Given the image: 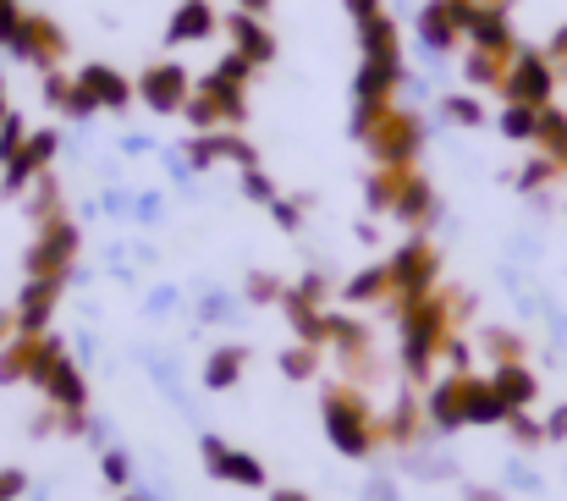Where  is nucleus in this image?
Wrapping results in <instances>:
<instances>
[{"label": "nucleus", "mask_w": 567, "mask_h": 501, "mask_svg": "<svg viewBox=\"0 0 567 501\" xmlns=\"http://www.w3.org/2000/svg\"><path fill=\"white\" fill-rule=\"evenodd\" d=\"M441 116H446L452 127H485V105H480L474 94H446V100H441Z\"/></svg>", "instance_id": "e433bc0d"}, {"label": "nucleus", "mask_w": 567, "mask_h": 501, "mask_svg": "<svg viewBox=\"0 0 567 501\" xmlns=\"http://www.w3.org/2000/svg\"><path fill=\"white\" fill-rule=\"evenodd\" d=\"M557 61L546 55V50H524L518 44V55L507 61V78H502V100L507 105H551V94H557Z\"/></svg>", "instance_id": "0eeeda50"}, {"label": "nucleus", "mask_w": 567, "mask_h": 501, "mask_svg": "<svg viewBox=\"0 0 567 501\" xmlns=\"http://www.w3.org/2000/svg\"><path fill=\"white\" fill-rule=\"evenodd\" d=\"M546 55L557 61V72H563V67H567V22H563V28H557V33H551V44H546Z\"/></svg>", "instance_id": "603ef678"}, {"label": "nucleus", "mask_w": 567, "mask_h": 501, "mask_svg": "<svg viewBox=\"0 0 567 501\" xmlns=\"http://www.w3.org/2000/svg\"><path fill=\"white\" fill-rule=\"evenodd\" d=\"M78 89L100 105V111H127L133 100H138V83L127 78V72H116V67H105V61H89V67H78Z\"/></svg>", "instance_id": "dca6fc26"}, {"label": "nucleus", "mask_w": 567, "mask_h": 501, "mask_svg": "<svg viewBox=\"0 0 567 501\" xmlns=\"http://www.w3.org/2000/svg\"><path fill=\"white\" fill-rule=\"evenodd\" d=\"M507 430H513V441H518V447H546V419H535L529 408H524V413H513V419H507Z\"/></svg>", "instance_id": "a19ab883"}, {"label": "nucleus", "mask_w": 567, "mask_h": 501, "mask_svg": "<svg viewBox=\"0 0 567 501\" xmlns=\"http://www.w3.org/2000/svg\"><path fill=\"white\" fill-rule=\"evenodd\" d=\"M391 55H402V28H396V17H370V22H359V61H391Z\"/></svg>", "instance_id": "b1692460"}, {"label": "nucleus", "mask_w": 567, "mask_h": 501, "mask_svg": "<svg viewBox=\"0 0 567 501\" xmlns=\"http://www.w3.org/2000/svg\"><path fill=\"white\" fill-rule=\"evenodd\" d=\"M342 6H348V17H353V28H359V22H370V17H380V11H385L380 0H342Z\"/></svg>", "instance_id": "3c124183"}, {"label": "nucleus", "mask_w": 567, "mask_h": 501, "mask_svg": "<svg viewBox=\"0 0 567 501\" xmlns=\"http://www.w3.org/2000/svg\"><path fill=\"white\" fill-rule=\"evenodd\" d=\"M320 419H326V436H331V447L342 458H370L380 447V413H375V402L364 397V386H353V380L326 386Z\"/></svg>", "instance_id": "f03ea898"}, {"label": "nucleus", "mask_w": 567, "mask_h": 501, "mask_svg": "<svg viewBox=\"0 0 567 501\" xmlns=\"http://www.w3.org/2000/svg\"><path fill=\"white\" fill-rule=\"evenodd\" d=\"M220 28H226V39H231V50L237 55H248L254 67H270L276 61V33H270V17H254V11H226L220 17Z\"/></svg>", "instance_id": "2eb2a0df"}, {"label": "nucleus", "mask_w": 567, "mask_h": 501, "mask_svg": "<svg viewBox=\"0 0 567 501\" xmlns=\"http://www.w3.org/2000/svg\"><path fill=\"white\" fill-rule=\"evenodd\" d=\"M468 501H502V491H485V485H468Z\"/></svg>", "instance_id": "13d9d810"}, {"label": "nucleus", "mask_w": 567, "mask_h": 501, "mask_svg": "<svg viewBox=\"0 0 567 501\" xmlns=\"http://www.w3.org/2000/svg\"><path fill=\"white\" fill-rule=\"evenodd\" d=\"M435 215H441V198H435L430 176H424L419 166H408L402 193H396V204H391V221H396V226H408V232H430V226H435Z\"/></svg>", "instance_id": "4468645a"}, {"label": "nucleus", "mask_w": 567, "mask_h": 501, "mask_svg": "<svg viewBox=\"0 0 567 501\" xmlns=\"http://www.w3.org/2000/svg\"><path fill=\"white\" fill-rule=\"evenodd\" d=\"M359 144L370 150V161H375V166H413V161H419V150H424V122H419L408 105H391V111L380 116Z\"/></svg>", "instance_id": "423d86ee"}, {"label": "nucleus", "mask_w": 567, "mask_h": 501, "mask_svg": "<svg viewBox=\"0 0 567 501\" xmlns=\"http://www.w3.org/2000/svg\"><path fill=\"white\" fill-rule=\"evenodd\" d=\"M22 198H28V221H33V226H50L55 215H66V204H61V182H55L50 171H44Z\"/></svg>", "instance_id": "c756f323"}, {"label": "nucleus", "mask_w": 567, "mask_h": 501, "mask_svg": "<svg viewBox=\"0 0 567 501\" xmlns=\"http://www.w3.org/2000/svg\"><path fill=\"white\" fill-rule=\"evenodd\" d=\"M28 386H39L44 402L61 408V413H89V380H83V369L72 364V352H66L61 336H39V358H33Z\"/></svg>", "instance_id": "7ed1b4c3"}, {"label": "nucleus", "mask_w": 567, "mask_h": 501, "mask_svg": "<svg viewBox=\"0 0 567 501\" xmlns=\"http://www.w3.org/2000/svg\"><path fill=\"white\" fill-rule=\"evenodd\" d=\"M11 116V94H6V78H0V122Z\"/></svg>", "instance_id": "bf43d9fd"}, {"label": "nucleus", "mask_w": 567, "mask_h": 501, "mask_svg": "<svg viewBox=\"0 0 567 501\" xmlns=\"http://www.w3.org/2000/svg\"><path fill=\"white\" fill-rule=\"evenodd\" d=\"M385 276H391V304H413V298H430L441 293V248L413 232L396 243V254L385 259Z\"/></svg>", "instance_id": "20e7f679"}, {"label": "nucleus", "mask_w": 567, "mask_h": 501, "mask_svg": "<svg viewBox=\"0 0 567 501\" xmlns=\"http://www.w3.org/2000/svg\"><path fill=\"white\" fill-rule=\"evenodd\" d=\"M342 304H353V309L391 304V276H385V259H380V265H364L359 276H348V282H342Z\"/></svg>", "instance_id": "bb28decb"}, {"label": "nucleus", "mask_w": 567, "mask_h": 501, "mask_svg": "<svg viewBox=\"0 0 567 501\" xmlns=\"http://www.w3.org/2000/svg\"><path fill=\"white\" fill-rule=\"evenodd\" d=\"M281 315H287V326H292V341L331 347V309H320V304H309L303 293H292V287H287V298H281Z\"/></svg>", "instance_id": "412c9836"}, {"label": "nucleus", "mask_w": 567, "mask_h": 501, "mask_svg": "<svg viewBox=\"0 0 567 501\" xmlns=\"http://www.w3.org/2000/svg\"><path fill=\"white\" fill-rule=\"evenodd\" d=\"M292 293H303V298H309V304H320V309L331 304V282H326L320 270H303V276L292 282Z\"/></svg>", "instance_id": "a18cd8bd"}, {"label": "nucleus", "mask_w": 567, "mask_h": 501, "mask_svg": "<svg viewBox=\"0 0 567 501\" xmlns=\"http://www.w3.org/2000/svg\"><path fill=\"white\" fill-rule=\"evenodd\" d=\"M463 78H468V89H502V78H507V55L468 50V55H463Z\"/></svg>", "instance_id": "7c9ffc66"}, {"label": "nucleus", "mask_w": 567, "mask_h": 501, "mask_svg": "<svg viewBox=\"0 0 567 501\" xmlns=\"http://www.w3.org/2000/svg\"><path fill=\"white\" fill-rule=\"evenodd\" d=\"M396 336H402V375L413 386H430L435 380V364H441V347L457 336V320L474 309V298L463 293H430V298H413V304H385Z\"/></svg>", "instance_id": "f257e3e1"}, {"label": "nucleus", "mask_w": 567, "mask_h": 501, "mask_svg": "<svg viewBox=\"0 0 567 501\" xmlns=\"http://www.w3.org/2000/svg\"><path fill=\"white\" fill-rule=\"evenodd\" d=\"M55 155H61V133H55V127L28 133V144H22V150H17V155L0 166V193H6V198H22V193H28V187H33L44 171L55 166Z\"/></svg>", "instance_id": "6e6552de"}, {"label": "nucleus", "mask_w": 567, "mask_h": 501, "mask_svg": "<svg viewBox=\"0 0 567 501\" xmlns=\"http://www.w3.org/2000/svg\"><path fill=\"white\" fill-rule=\"evenodd\" d=\"M220 161H231V166H259V150L237 133V127H220V133H193L188 144H183V166L188 171H209L220 166Z\"/></svg>", "instance_id": "f8f14e48"}, {"label": "nucleus", "mask_w": 567, "mask_h": 501, "mask_svg": "<svg viewBox=\"0 0 567 501\" xmlns=\"http://www.w3.org/2000/svg\"><path fill=\"white\" fill-rule=\"evenodd\" d=\"M66 282H22L17 293V331L22 336H50V320H55V304H61Z\"/></svg>", "instance_id": "a211bd4d"}, {"label": "nucleus", "mask_w": 567, "mask_h": 501, "mask_svg": "<svg viewBox=\"0 0 567 501\" xmlns=\"http://www.w3.org/2000/svg\"><path fill=\"white\" fill-rule=\"evenodd\" d=\"M513 408L502 402V391L491 386V375H468V425L491 430V425H507Z\"/></svg>", "instance_id": "393cba45"}, {"label": "nucleus", "mask_w": 567, "mask_h": 501, "mask_svg": "<svg viewBox=\"0 0 567 501\" xmlns=\"http://www.w3.org/2000/svg\"><path fill=\"white\" fill-rule=\"evenodd\" d=\"M28 491V474L22 469H0V501H17Z\"/></svg>", "instance_id": "8fccbe9b"}, {"label": "nucleus", "mask_w": 567, "mask_h": 501, "mask_svg": "<svg viewBox=\"0 0 567 501\" xmlns=\"http://www.w3.org/2000/svg\"><path fill=\"white\" fill-rule=\"evenodd\" d=\"M276 364H281V375H287V380H298V386H303V380H315V375L326 369V347L292 341V347H287V352L276 358Z\"/></svg>", "instance_id": "2f4dec72"}, {"label": "nucleus", "mask_w": 567, "mask_h": 501, "mask_svg": "<svg viewBox=\"0 0 567 501\" xmlns=\"http://www.w3.org/2000/svg\"><path fill=\"white\" fill-rule=\"evenodd\" d=\"M188 94H193V78L183 61H150V67L138 72V100H144L155 116H183Z\"/></svg>", "instance_id": "9d476101"}, {"label": "nucleus", "mask_w": 567, "mask_h": 501, "mask_svg": "<svg viewBox=\"0 0 567 501\" xmlns=\"http://www.w3.org/2000/svg\"><path fill=\"white\" fill-rule=\"evenodd\" d=\"M100 474H105L111 485H127V480H133V463H127V452H105V458H100Z\"/></svg>", "instance_id": "09e8293b"}, {"label": "nucleus", "mask_w": 567, "mask_h": 501, "mask_svg": "<svg viewBox=\"0 0 567 501\" xmlns=\"http://www.w3.org/2000/svg\"><path fill=\"white\" fill-rule=\"evenodd\" d=\"M17 336V309H0V347Z\"/></svg>", "instance_id": "5fc2aeb1"}, {"label": "nucleus", "mask_w": 567, "mask_h": 501, "mask_svg": "<svg viewBox=\"0 0 567 501\" xmlns=\"http://www.w3.org/2000/svg\"><path fill=\"white\" fill-rule=\"evenodd\" d=\"M243 198H248V204H265V209H270V204L281 198V187H276V182L265 176V166H248V171H243Z\"/></svg>", "instance_id": "58836bf2"}, {"label": "nucleus", "mask_w": 567, "mask_h": 501, "mask_svg": "<svg viewBox=\"0 0 567 501\" xmlns=\"http://www.w3.org/2000/svg\"><path fill=\"white\" fill-rule=\"evenodd\" d=\"M480 341H485L491 364H524V336L518 331H507V326H485Z\"/></svg>", "instance_id": "f704fd0d"}, {"label": "nucleus", "mask_w": 567, "mask_h": 501, "mask_svg": "<svg viewBox=\"0 0 567 501\" xmlns=\"http://www.w3.org/2000/svg\"><path fill=\"white\" fill-rule=\"evenodd\" d=\"M270 501H309V497H303L298 485H276V491H270Z\"/></svg>", "instance_id": "4d7b16f0"}, {"label": "nucleus", "mask_w": 567, "mask_h": 501, "mask_svg": "<svg viewBox=\"0 0 567 501\" xmlns=\"http://www.w3.org/2000/svg\"><path fill=\"white\" fill-rule=\"evenodd\" d=\"M66 28L61 22H50L44 11H28L22 17V33H17V44H11V55L17 61H28V67H39V72H55L61 61H66Z\"/></svg>", "instance_id": "9b49d317"}, {"label": "nucleus", "mask_w": 567, "mask_h": 501, "mask_svg": "<svg viewBox=\"0 0 567 501\" xmlns=\"http://www.w3.org/2000/svg\"><path fill=\"white\" fill-rule=\"evenodd\" d=\"M496 127H502V139H513V144H535V127H540V111H535V105H502V116H496Z\"/></svg>", "instance_id": "72a5a7b5"}, {"label": "nucleus", "mask_w": 567, "mask_h": 501, "mask_svg": "<svg viewBox=\"0 0 567 501\" xmlns=\"http://www.w3.org/2000/svg\"><path fill=\"white\" fill-rule=\"evenodd\" d=\"M243 369H248V347H243V341H226V347H215V352L204 358V386H209V391H231V386L243 380Z\"/></svg>", "instance_id": "a878e982"}, {"label": "nucleus", "mask_w": 567, "mask_h": 501, "mask_svg": "<svg viewBox=\"0 0 567 501\" xmlns=\"http://www.w3.org/2000/svg\"><path fill=\"white\" fill-rule=\"evenodd\" d=\"M402 176H408V166H375L364 176V204H370L375 215H391V204H396V193H402Z\"/></svg>", "instance_id": "c85d7f7f"}, {"label": "nucleus", "mask_w": 567, "mask_h": 501, "mask_svg": "<svg viewBox=\"0 0 567 501\" xmlns=\"http://www.w3.org/2000/svg\"><path fill=\"white\" fill-rule=\"evenodd\" d=\"M209 72H215V78H226V83H237V89H248V83H254V72H259V67H254V61H248V55H237V50H226V55H220V61H215V67H209Z\"/></svg>", "instance_id": "ea45409f"}, {"label": "nucleus", "mask_w": 567, "mask_h": 501, "mask_svg": "<svg viewBox=\"0 0 567 501\" xmlns=\"http://www.w3.org/2000/svg\"><path fill=\"white\" fill-rule=\"evenodd\" d=\"M441 358L452 364V375H474V352H468V341H463V336H452V341L441 347Z\"/></svg>", "instance_id": "de8ad7c7"}, {"label": "nucleus", "mask_w": 567, "mask_h": 501, "mask_svg": "<svg viewBox=\"0 0 567 501\" xmlns=\"http://www.w3.org/2000/svg\"><path fill=\"white\" fill-rule=\"evenodd\" d=\"M198 458H204V474L220 480V485H237V491H265L270 485L265 463L254 452H243V447H226L220 436H204L198 441Z\"/></svg>", "instance_id": "1a4fd4ad"}, {"label": "nucleus", "mask_w": 567, "mask_h": 501, "mask_svg": "<svg viewBox=\"0 0 567 501\" xmlns=\"http://www.w3.org/2000/svg\"><path fill=\"white\" fill-rule=\"evenodd\" d=\"M243 293H248V304H259V309H265V304H281V298H287V282H281V276H270V270H254Z\"/></svg>", "instance_id": "4c0bfd02"}, {"label": "nucleus", "mask_w": 567, "mask_h": 501, "mask_svg": "<svg viewBox=\"0 0 567 501\" xmlns=\"http://www.w3.org/2000/svg\"><path fill=\"white\" fill-rule=\"evenodd\" d=\"M535 150L540 155H563L567 150V111L563 105H540V127H535Z\"/></svg>", "instance_id": "473e14b6"}, {"label": "nucleus", "mask_w": 567, "mask_h": 501, "mask_svg": "<svg viewBox=\"0 0 567 501\" xmlns=\"http://www.w3.org/2000/svg\"><path fill=\"white\" fill-rule=\"evenodd\" d=\"M491 386L502 391V402H507L513 413L535 408V397H540V375H535L529 364H491Z\"/></svg>", "instance_id": "5701e85b"}, {"label": "nucleus", "mask_w": 567, "mask_h": 501, "mask_svg": "<svg viewBox=\"0 0 567 501\" xmlns=\"http://www.w3.org/2000/svg\"><path fill=\"white\" fill-rule=\"evenodd\" d=\"M303 209H309V193H303V198H276V204H270V215H276L281 232H298V226H303Z\"/></svg>", "instance_id": "c03bdc74"}, {"label": "nucleus", "mask_w": 567, "mask_h": 501, "mask_svg": "<svg viewBox=\"0 0 567 501\" xmlns=\"http://www.w3.org/2000/svg\"><path fill=\"white\" fill-rule=\"evenodd\" d=\"M33 358H39V336H11L6 347H0V386H17V380H28L33 375Z\"/></svg>", "instance_id": "cd10ccee"}, {"label": "nucleus", "mask_w": 567, "mask_h": 501, "mask_svg": "<svg viewBox=\"0 0 567 501\" xmlns=\"http://www.w3.org/2000/svg\"><path fill=\"white\" fill-rule=\"evenodd\" d=\"M78 254H83V232L72 226V215H55L50 226H33L22 270H28V282H72Z\"/></svg>", "instance_id": "39448f33"}, {"label": "nucleus", "mask_w": 567, "mask_h": 501, "mask_svg": "<svg viewBox=\"0 0 567 501\" xmlns=\"http://www.w3.org/2000/svg\"><path fill=\"white\" fill-rule=\"evenodd\" d=\"M424 419H430V430H441V436L463 430V425H468V375H441V380H430V391H424Z\"/></svg>", "instance_id": "ddd939ff"}, {"label": "nucleus", "mask_w": 567, "mask_h": 501, "mask_svg": "<svg viewBox=\"0 0 567 501\" xmlns=\"http://www.w3.org/2000/svg\"><path fill=\"white\" fill-rule=\"evenodd\" d=\"M413 33H419V44H424L430 55H452L457 44H468V39H463V22H457V11H452V0H424L419 17H413Z\"/></svg>", "instance_id": "f3484780"}, {"label": "nucleus", "mask_w": 567, "mask_h": 501, "mask_svg": "<svg viewBox=\"0 0 567 501\" xmlns=\"http://www.w3.org/2000/svg\"><path fill=\"white\" fill-rule=\"evenodd\" d=\"M72 94H78V78H66L61 67L39 78V100H44L50 111H61V116H66V111H72Z\"/></svg>", "instance_id": "c9c22d12"}, {"label": "nucleus", "mask_w": 567, "mask_h": 501, "mask_svg": "<svg viewBox=\"0 0 567 501\" xmlns=\"http://www.w3.org/2000/svg\"><path fill=\"white\" fill-rule=\"evenodd\" d=\"M122 501H144V497H122Z\"/></svg>", "instance_id": "052dcab7"}, {"label": "nucleus", "mask_w": 567, "mask_h": 501, "mask_svg": "<svg viewBox=\"0 0 567 501\" xmlns=\"http://www.w3.org/2000/svg\"><path fill=\"white\" fill-rule=\"evenodd\" d=\"M551 176H563V171H557V161H551V155H535L529 166L518 171V187H524V193H535V187H546Z\"/></svg>", "instance_id": "37998d69"}, {"label": "nucleus", "mask_w": 567, "mask_h": 501, "mask_svg": "<svg viewBox=\"0 0 567 501\" xmlns=\"http://www.w3.org/2000/svg\"><path fill=\"white\" fill-rule=\"evenodd\" d=\"M468 50H491V55H507V61L518 55L507 6H485V0H480V11H474V22H468Z\"/></svg>", "instance_id": "aec40b11"}, {"label": "nucleus", "mask_w": 567, "mask_h": 501, "mask_svg": "<svg viewBox=\"0 0 567 501\" xmlns=\"http://www.w3.org/2000/svg\"><path fill=\"white\" fill-rule=\"evenodd\" d=\"M546 441H567V408H557V413L546 419Z\"/></svg>", "instance_id": "864d4df0"}, {"label": "nucleus", "mask_w": 567, "mask_h": 501, "mask_svg": "<svg viewBox=\"0 0 567 501\" xmlns=\"http://www.w3.org/2000/svg\"><path fill=\"white\" fill-rule=\"evenodd\" d=\"M22 144H28V122H22V116L11 111V116L0 122V166H6V161H11V155H17Z\"/></svg>", "instance_id": "79ce46f5"}, {"label": "nucleus", "mask_w": 567, "mask_h": 501, "mask_svg": "<svg viewBox=\"0 0 567 501\" xmlns=\"http://www.w3.org/2000/svg\"><path fill=\"white\" fill-rule=\"evenodd\" d=\"M220 33V11L209 0H183L166 22V44H204Z\"/></svg>", "instance_id": "4be33fe9"}, {"label": "nucleus", "mask_w": 567, "mask_h": 501, "mask_svg": "<svg viewBox=\"0 0 567 501\" xmlns=\"http://www.w3.org/2000/svg\"><path fill=\"white\" fill-rule=\"evenodd\" d=\"M276 0H237V11H254V17H270Z\"/></svg>", "instance_id": "6e6d98bb"}, {"label": "nucleus", "mask_w": 567, "mask_h": 501, "mask_svg": "<svg viewBox=\"0 0 567 501\" xmlns=\"http://www.w3.org/2000/svg\"><path fill=\"white\" fill-rule=\"evenodd\" d=\"M22 17H28V11H22L17 0H0V50H11V44H17V33H22Z\"/></svg>", "instance_id": "49530a36"}, {"label": "nucleus", "mask_w": 567, "mask_h": 501, "mask_svg": "<svg viewBox=\"0 0 567 501\" xmlns=\"http://www.w3.org/2000/svg\"><path fill=\"white\" fill-rule=\"evenodd\" d=\"M424 430H430V419H424V397H413V391H402V397L391 402V413H380V441H385V447L413 452V447L424 441Z\"/></svg>", "instance_id": "6ab92c4d"}]
</instances>
